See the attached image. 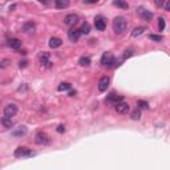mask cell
<instances>
[{
	"label": "cell",
	"instance_id": "cell-1",
	"mask_svg": "<svg viewBox=\"0 0 170 170\" xmlns=\"http://www.w3.org/2000/svg\"><path fill=\"white\" fill-rule=\"evenodd\" d=\"M126 28H128V23H126V20L122 16H117L113 20V31H114V33L122 35L126 31Z\"/></svg>",
	"mask_w": 170,
	"mask_h": 170
},
{
	"label": "cell",
	"instance_id": "cell-2",
	"mask_svg": "<svg viewBox=\"0 0 170 170\" xmlns=\"http://www.w3.org/2000/svg\"><path fill=\"white\" fill-rule=\"evenodd\" d=\"M35 156V152H32L31 149L25 148V146H20L15 150V157L16 158H27V157H32Z\"/></svg>",
	"mask_w": 170,
	"mask_h": 170
},
{
	"label": "cell",
	"instance_id": "cell-3",
	"mask_svg": "<svg viewBox=\"0 0 170 170\" xmlns=\"http://www.w3.org/2000/svg\"><path fill=\"white\" fill-rule=\"evenodd\" d=\"M51 137H49L47 133H44V132H40V133H37L36 134V137H35V142L37 145H43V146H45V145H49L51 144Z\"/></svg>",
	"mask_w": 170,
	"mask_h": 170
},
{
	"label": "cell",
	"instance_id": "cell-4",
	"mask_svg": "<svg viewBox=\"0 0 170 170\" xmlns=\"http://www.w3.org/2000/svg\"><path fill=\"white\" fill-rule=\"evenodd\" d=\"M101 65L106 66V68H111V66L114 65V57L111 52H105L101 57Z\"/></svg>",
	"mask_w": 170,
	"mask_h": 170
},
{
	"label": "cell",
	"instance_id": "cell-5",
	"mask_svg": "<svg viewBox=\"0 0 170 170\" xmlns=\"http://www.w3.org/2000/svg\"><path fill=\"white\" fill-rule=\"evenodd\" d=\"M80 36H81V31H80L79 28H71V29H69V32H68V37H69V40H71L72 43L79 41Z\"/></svg>",
	"mask_w": 170,
	"mask_h": 170
},
{
	"label": "cell",
	"instance_id": "cell-6",
	"mask_svg": "<svg viewBox=\"0 0 170 170\" xmlns=\"http://www.w3.org/2000/svg\"><path fill=\"white\" fill-rule=\"evenodd\" d=\"M114 109L120 114H125V113L129 112V104H126L124 101H120L117 104H114Z\"/></svg>",
	"mask_w": 170,
	"mask_h": 170
},
{
	"label": "cell",
	"instance_id": "cell-7",
	"mask_svg": "<svg viewBox=\"0 0 170 170\" xmlns=\"http://www.w3.org/2000/svg\"><path fill=\"white\" fill-rule=\"evenodd\" d=\"M18 113V106L15 104H8L4 108V116L5 117H13Z\"/></svg>",
	"mask_w": 170,
	"mask_h": 170
},
{
	"label": "cell",
	"instance_id": "cell-8",
	"mask_svg": "<svg viewBox=\"0 0 170 170\" xmlns=\"http://www.w3.org/2000/svg\"><path fill=\"white\" fill-rule=\"evenodd\" d=\"M137 13H140V16H141L142 20H145V21H150L153 18V13L150 11H148V9L142 8V7L137 8Z\"/></svg>",
	"mask_w": 170,
	"mask_h": 170
},
{
	"label": "cell",
	"instance_id": "cell-9",
	"mask_svg": "<svg viewBox=\"0 0 170 170\" xmlns=\"http://www.w3.org/2000/svg\"><path fill=\"white\" fill-rule=\"evenodd\" d=\"M124 100V96H121V95H116V93H111V95L106 97V100L105 101L106 102H109V104H117V102H120V101H122Z\"/></svg>",
	"mask_w": 170,
	"mask_h": 170
},
{
	"label": "cell",
	"instance_id": "cell-10",
	"mask_svg": "<svg viewBox=\"0 0 170 170\" xmlns=\"http://www.w3.org/2000/svg\"><path fill=\"white\" fill-rule=\"evenodd\" d=\"M95 27L98 31H104L106 28V20L102 18V16H97V18L95 19Z\"/></svg>",
	"mask_w": 170,
	"mask_h": 170
},
{
	"label": "cell",
	"instance_id": "cell-11",
	"mask_svg": "<svg viewBox=\"0 0 170 170\" xmlns=\"http://www.w3.org/2000/svg\"><path fill=\"white\" fill-rule=\"evenodd\" d=\"M49 53L48 52H41L39 55V61H40V64L41 65H44V66H51V61H49Z\"/></svg>",
	"mask_w": 170,
	"mask_h": 170
},
{
	"label": "cell",
	"instance_id": "cell-12",
	"mask_svg": "<svg viewBox=\"0 0 170 170\" xmlns=\"http://www.w3.org/2000/svg\"><path fill=\"white\" fill-rule=\"evenodd\" d=\"M79 21V15L76 13H71V15H66L64 18V23L66 25H75Z\"/></svg>",
	"mask_w": 170,
	"mask_h": 170
},
{
	"label": "cell",
	"instance_id": "cell-13",
	"mask_svg": "<svg viewBox=\"0 0 170 170\" xmlns=\"http://www.w3.org/2000/svg\"><path fill=\"white\" fill-rule=\"evenodd\" d=\"M108 86H109V77L104 76V77H101V80H100V82H98V91L105 92L106 89H108Z\"/></svg>",
	"mask_w": 170,
	"mask_h": 170
},
{
	"label": "cell",
	"instance_id": "cell-14",
	"mask_svg": "<svg viewBox=\"0 0 170 170\" xmlns=\"http://www.w3.org/2000/svg\"><path fill=\"white\" fill-rule=\"evenodd\" d=\"M61 44H63V40L60 37H51V39H49V47L53 48V49L61 47Z\"/></svg>",
	"mask_w": 170,
	"mask_h": 170
},
{
	"label": "cell",
	"instance_id": "cell-15",
	"mask_svg": "<svg viewBox=\"0 0 170 170\" xmlns=\"http://www.w3.org/2000/svg\"><path fill=\"white\" fill-rule=\"evenodd\" d=\"M8 47H11L12 49H20L21 48V41H20L19 39H9L8 40Z\"/></svg>",
	"mask_w": 170,
	"mask_h": 170
},
{
	"label": "cell",
	"instance_id": "cell-16",
	"mask_svg": "<svg viewBox=\"0 0 170 170\" xmlns=\"http://www.w3.org/2000/svg\"><path fill=\"white\" fill-rule=\"evenodd\" d=\"M35 29H36V25H35V23H32V21H28L23 25V32L24 33H31L35 31Z\"/></svg>",
	"mask_w": 170,
	"mask_h": 170
},
{
	"label": "cell",
	"instance_id": "cell-17",
	"mask_svg": "<svg viewBox=\"0 0 170 170\" xmlns=\"http://www.w3.org/2000/svg\"><path fill=\"white\" fill-rule=\"evenodd\" d=\"M55 5L59 9H64L69 7V0H55Z\"/></svg>",
	"mask_w": 170,
	"mask_h": 170
},
{
	"label": "cell",
	"instance_id": "cell-18",
	"mask_svg": "<svg viewBox=\"0 0 170 170\" xmlns=\"http://www.w3.org/2000/svg\"><path fill=\"white\" fill-rule=\"evenodd\" d=\"M27 133V128L25 126H20L19 129H16V130L12 132V136L13 137H21V136H24Z\"/></svg>",
	"mask_w": 170,
	"mask_h": 170
},
{
	"label": "cell",
	"instance_id": "cell-19",
	"mask_svg": "<svg viewBox=\"0 0 170 170\" xmlns=\"http://www.w3.org/2000/svg\"><path fill=\"white\" fill-rule=\"evenodd\" d=\"M79 64L81 66H89L91 65V57H89V56H82V57H80V60H79Z\"/></svg>",
	"mask_w": 170,
	"mask_h": 170
},
{
	"label": "cell",
	"instance_id": "cell-20",
	"mask_svg": "<svg viewBox=\"0 0 170 170\" xmlns=\"http://www.w3.org/2000/svg\"><path fill=\"white\" fill-rule=\"evenodd\" d=\"M146 31V28L145 27H137V28H134L133 29V32H132V36L133 37H137V36H141L142 33H144Z\"/></svg>",
	"mask_w": 170,
	"mask_h": 170
},
{
	"label": "cell",
	"instance_id": "cell-21",
	"mask_svg": "<svg viewBox=\"0 0 170 170\" xmlns=\"http://www.w3.org/2000/svg\"><path fill=\"white\" fill-rule=\"evenodd\" d=\"M113 4H114L116 7H118V8H122V9H128L129 8V4L126 2H124V0H114Z\"/></svg>",
	"mask_w": 170,
	"mask_h": 170
},
{
	"label": "cell",
	"instance_id": "cell-22",
	"mask_svg": "<svg viewBox=\"0 0 170 170\" xmlns=\"http://www.w3.org/2000/svg\"><path fill=\"white\" fill-rule=\"evenodd\" d=\"M2 124H3V126H4V128H12L13 126V121L11 120V117H3L2 118Z\"/></svg>",
	"mask_w": 170,
	"mask_h": 170
},
{
	"label": "cell",
	"instance_id": "cell-23",
	"mask_svg": "<svg viewBox=\"0 0 170 170\" xmlns=\"http://www.w3.org/2000/svg\"><path fill=\"white\" fill-rule=\"evenodd\" d=\"M71 88H72V85L69 84V82H61V84L59 85L57 89H59L60 92H63V91H69Z\"/></svg>",
	"mask_w": 170,
	"mask_h": 170
},
{
	"label": "cell",
	"instance_id": "cell-24",
	"mask_svg": "<svg viewBox=\"0 0 170 170\" xmlns=\"http://www.w3.org/2000/svg\"><path fill=\"white\" fill-rule=\"evenodd\" d=\"M80 31H81V33H84V35H88V33L91 32V25H89L88 23H84V24L81 25V28H80Z\"/></svg>",
	"mask_w": 170,
	"mask_h": 170
},
{
	"label": "cell",
	"instance_id": "cell-25",
	"mask_svg": "<svg viewBox=\"0 0 170 170\" xmlns=\"http://www.w3.org/2000/svg\"><path fill=\"white\" fill-rule=\"evenodd\" d=\"M130 117L133 118V120H140L141 118V111H140V108H137V109H134V111L132 112V114H130Z\"/></svg>",
	"mask_w": 170,
	"mask_h": 170
},
{
	"label": "cell",
	"instance_id": "cell-26",
	"mask_svg": "<svg viewBox=\"0 0 170 170\" xmlns=\"http://www.w3.org/2000/svg\"><path fill=\"white\" fill-rule=\"evenodd\" d=\"M137 105H138L140 109H148V108H149V102L144 101V100H138V101H137Z\"/></svg>",
	"mask_w": 170,
	"mask_h": 170
},
{
	"label": "cell",
	"instance_id": "cell-27",
	"mask_svg": "<svg viewBox=\"0 0 170 170\" xmlns=\"http://www.w3.org/2000/svg\"><path fill=\"white\" fill-rule=\"evenodd\" d=\"M158 29H159V32H162L165 29V19L164 18L158 19Z\"/></svg>",
	"mask_w": 170,
	"mask_h": 170
},
{
	"label": "cell",
	"instance_id": "cell-28",
	"mask_svg": "<svg viewBox=\"0 0 170 170\" xmlns=\"http://www.w3.org/2000/svg\"><path fill=\"white\" fill-rule=\"evenodd\" d=\"M149 37H150L152 40H154V41H162V36H158V35H150L149 36Z\"/></svg>",
	"mask_w": 170,
	"mask_h": 170
},
{
	"label": "cell",
	"instance_id": "cell-29",
	"mask_svg": "<svg viewBox=\"0 0 170 170\" xmlns=\"http://www.w3.org/2000/svg\"><path fill=\"white\" fill-rule=\"evenodd\" d=\"M133 56V52L132 51H125V55L122 56V60H125V59H128V57H132Z\"/></svg>",
	"mask_w": 170,
	"mask_h": 170
},
{
	"label": "cell",
	"instance_id": "cell-30",
	"mask_svg": "<svg viewBox=\"0 0 170 170\" xmlns=\"http://www.w3.org/2000/svg\"><path fill=\"white\" fill-rule=\"evenodd\" d=\"M164 3H165V0H154L156 7H159V8H161V7L164 5Z\"/></svg>",
	"mask_w": 170,
	"mask_h": 170
},
{
	"label": "cell",
	"instance_id": "cell-31",
	"mask_svg": "<svg viewBox=\"0 0 170 170\" xmlns=\"http://www.w3.org/2000/svg\"><path fill=\"white\" fill-rule=\"evenodd\" d=\"M164 8H165V11H166V12H169V11H170V3H169V0H165V3H164Z\"/></svg>",
	"mask_w": 170,
	"mask_h": 170
},
{
	"label": "cell",
	"instance_id": "cell-32",
	"mask_svg": "<svg viewBox=\"0 0 170 170\" xmlns=\"http://www.w3.org/2000/svg\"><path fill=\"white\" fill-rule=\"evenodd\" d=\"M65 130V126L64 125H59L57 126V133H64Z\"/></svg>",
	"mask_w": 170,
	"mask_h": 170
},
{
	"label": "cell",
	"instance_id": "cell-33",
	"mask_svg": "<svg viewBox=\"0 0 170 170\" xmlns=\"http://www.w3.org/2000/svg\"><path fill=\"white\" fill-rule=\"evenodd\" d=\"M40 3H43V4H45V5H48V4H51V0H39Z\"/></svg>",
	"mask_w": 170,
	"mask_h": 170
},
{
	"label": "cell",
	"instance_id": "cell-34",
	"mask_svg": "<svg viewBox=\"0 0 170 170\" xmlns=\"http://www.w3.org/2000/svg\"><path fill=\"white\" fill-rule=\"evenodd\" d=\"M27 64H28V61H25V60H24V61H21V63H20V68H25Z\"/></svg>",
	"mask_w": 170,
	"mask_h": 170
},
{
	"label": "cell",
	"instance_id": "cell-35",
	"mask_svg": "<svg viewBox=\"0 0 170 170\" xmlns=\"http://www.w3.org/2000/svg\"><path fill=\"white\" fill-rule=\"evenodd\" d=\"M86 3H89V4H95V3H97L98 0H85Z\"/></svg>",
	"mask_w": 170,
	"mask_h": 170
},
{
	"label": "cell",
	"instance_id": "cell-36",
	"mask_svg": "<svg viewBox=\"0 0 170 170\" xmlns=\"http://www.w3.org/2000/svg\"><path fill=\"white\" fill-rule=\"evenodd\" d=\"M75 95H76V92H73V91L69 92V96H71V97H72V96H75Z\"/></svg>",
	"mask_w": 170,
	"mask_h": 170
}]
</instances>
